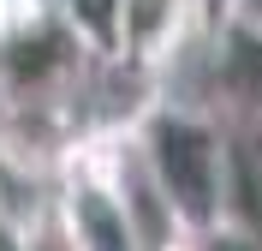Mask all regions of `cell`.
Masks as SVG:
<instances>
[{
    "label": "cell",
    "instance_id": "cell-2",
    "mask_svg": "<svg viewBox=\"0 0 262 251\" xmlns=\"http://www.w3.org/2000/svg\"><path fill=\"white\" fill-rule=\"evenodd\" d=\"M191 24V0H119L114 54L131 66H161Z\"/></svg>",
    "mask_w": 262,
    "mask_h": 251
},
{
    "label": "cell",
    "instance_id": "cell-5",
    "mask_svg": "<svg viewBox=\"0 0 262 251\" xmlns=\"http://www.w3.org/2000/svg\"><path fill=\"white\" fill-rule=\"evenodd\" d=\"M66 30L78 36L83 48L114 54V36H119V0H66Z\"/></svg>",
    "mask_w": 262,
    "mask_h": 251
},
{
    "label": "cell",
    "instance_id": "cell-6",
    "mask_svg": "<svg viewBox=\"0 0 262 251\" xmlns=\"http://www.w3.org/2000/svg\"><path fill=\"white\" fill-rule=\"evenodd\" d=\"M191 251H262V234H232V227H214V234L191 239Z\"/></svg>",
    "mask_w": 262,
    "mask_h": 251
},
{
    "label": "cell",
    "instance_id": "cell-4",
    "mask_svg": "<svg viewBox=\"0 0 262 251\" xmlns=\"http://www.w3.org/2000/svg\"><path fill=\"white\" fill-rule=\"evenodd\" d=\"M6 245H12V251H78V239H72V227H66L60 198L48 191V198L36 203L30 216H18V221H12Z\"/></svg>",
    "mask_w": 262,
    "mask_h": 251
},
{
    "label": "cell",
    "instance_id": "cell-1",
    "mask_svg": "<svg viewBox=\"0 0 262 251\" xmlns=\"http://www.w3.org/2000/svg\"><path fill=\"white\" fill-rule=\"evenodd\" d=\"M131 156L143 167L149 191L173 227L191 239L221 227V167H227V132L191 108H143L131 120Z\"/></svg>",
    "mask_w": 262,
    "mask_h": 251
},
{
    "label": "cell",
    "instance_id": "cell-3",
    "mask_svg": "<svg viewBox=\"0 0 262 251\" xmlns=\"http://www.w3.org/2000/svg\"><path fill=\"white\" fill-rule=\"evenodd\" d=\"M221 90L245 114V126H262V24L250 18L221 36Z\"/></svg>",
    "mask_w": 262,
    "mask_h": 251
}]
</instances>
